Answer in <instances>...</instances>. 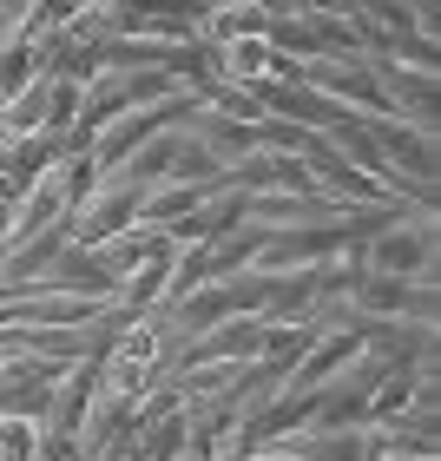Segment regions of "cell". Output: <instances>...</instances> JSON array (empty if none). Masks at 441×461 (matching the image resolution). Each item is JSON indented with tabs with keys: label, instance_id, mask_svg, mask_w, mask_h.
I'll use <instances>...</instances> for the list:
<instances>
[{
	"label": "cell",
	"instance_id": "obj_1",
	"mask_svg": "<svg viewBox=\"0 0 441 461\" xmlns=\"http://www.w3.org/2000/svg\"><path fill=\"white\" fill-rule=\"evenodd\" d=\"M270 27V7H244V0H230V7H204L198 14V47H238V40H264Z\"/></svg>",
	"mask_w": 441,
	"mask_h": 461
}]
</instances>
